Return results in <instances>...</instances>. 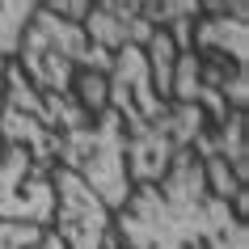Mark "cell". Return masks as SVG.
Segmentation results:
<instances>
[{"label": "cell", "instance_id": "cell-1", "mask_svg": "<svg viewBox=\"0 0 249 249\" xmlns=\"http://www.w3.org/2000/svg\"><path fill=\"white\" fill-rule=\"evenodd\" d=\"M110 224L123 249H249L245 220L207 190L190 148L173 157L160 182L135 186Z\"/></svg>", "mask_w": 249, "mask_h": 249}, {"label": "cell", "instance_id": "cell-13", "mask_svg": "<svg viewBox=\"0 0 249 249\" xmlns=\"http://www.w3.org/2000/svg\"><path fill=\"white\" fill-rule=\"evenodd\" d=\"M89 4H93V0H51V4H42V9H51L59 21H72V26H80V21L89 17Z\"/></svg>", "mask_w": 249, "mask_h": 249}, {"label": "cell", "instance_id": "cell-2", "mask_svg": "<svg viewBox=\"0 0 249 249\" xmlns=\"http://www.w3.org/2000/svg\"><path fill=\"white\" fill-rule=\"evenodd\" d=\"M110 89V110L123 123V144H127V178L131 186L160 182L173 157L198 140L207 127L203 110L195 106H173L160 102L148 76L144 51L140 47H123L114 51V68L106 76Z\"/></svg>", "mask_w": 249, "mask_h": 249}, {"label": "cell", "instance_id": "cell-6", "mask_svg": "<svg viewBox=\"0 0 249 249\" xmlns=\"http://www.w3.org/2000/svg\"><path fill=\"white\" fill-rule=\"evenodd\" d=\"M51 173L38 169L26 148L0 140V224L51 228V215H55Z\"/></svg>", "mask_w": 249, "mask_h": 249}, {"label": "cell", "instance_id": "cell-5", "mask_svg": "<svg viewBox=\"0 0 249 249\" xmlns=\"http://www.w3.org/2000/svg\"><path fill=\"white\" fill-rule=\"evenodd\" d=\"M0 140L4 144L26 148L30 160L38 169H59V135H55V118L38 93L30 89L21 68H4V85H0Z\"/></svg>", "mask_w": 249, "mask_h": 249}, {"label": "cell", "instance_id": "cell-10", "mask_svg": "<svg viewBox=\"0 0 249 249\" xmlns=\"http://www.w3.org/2000/svg\"><path fill=\"white\" fill-rule=\"evenodd\" d=\"M34 9L38 0H0V85H4V68L17 59V38L34 17Z\"/></svg>", "mask_w": 249, "mask_h": 249}, {"label": "cell", "instance_id": "cell-11", "mask_svg": "<svg viewBox=\"0 0 249 249\" xmlns=\"http://www.w3.org/2000/svg\"><path fill=\"white\" fill-rule=\"evenodd\" d=\"M72 97H76L89 114H102L110 106V89H106V76H93V72H76L72 80Z\"/></svg>", "mask_w": 249, "mask_h": 249}, {"label": "cell", "instance_id": "cell-12", "mask_svg": "<svg viewBox=\"0 0 249 249\" xmlns=\"http://www.w3.org/2000/svg\"><path fill=\"white\" fill-rule=\"evenodd\" d=\"M47 228H30V224H0V249H30L38 245Z\"/></svg>", "mask_w": 249, "mask_h": 249}, {"label": "cell", "instance_id": "cell-15", "mask_svg": "<svg viewBox=\"0 0 249 249\" xmlns=\"http://www.w3.org/2000/svg\"><path fill=\"white\" fill-rule=\"evenodd\" d=\"M106 249H123V245H118V236H110V245H106Z\"/></svg>", "mask_w": 249, "mask_h": 249}, {"label": "cell", "instance_id": "cell-14", "mask_svg": "<svg viewBox=\"0 0 249 249\" xmlns=\"http://www.w3.org/2000/svg\"><path fill=\"white\" fill-rule=\"evenodd\" d=\"M30 249H64V241H59V236L47 228V232H42V241H38V245H30Z\"/></svg>", "mask_w": 249, "mask_h": 249}, {"label": "cell", "instance_id": "cell-9", "mask_svg": "<svg viewBox=\"0 0 249 249\" xmlns=\"http://www.w3.org/2000/svg\"><path fill=\"white\" fill-rule=\"evenodd\" d=\"M211 152L232 169V178L241 186H249V144H245V114L232 110L224 118V127L211 131Z\"/></svg>", "mask_w": 249, "mask_h": 249}, {"label": "cell", "instance_id": "cell-8", "mask_svg": "<svg viewBox=\"0 0 249 249\" xmlns=\"http://www.w3.org/2000/svg\"><path fill=\"white\" fill-rule=\"evenodd\" d=\"M80 30L106 55L123 51V47H140L144 51V42L152 38V26L144 21L140 0H97V4H89V17L80 21Z\"/></svg>", "mask_w": 249, "mask_h": 249}, {"label": "cell", "instance_id": "cell-3", "mask_svg": "<svg viewBox=\"0 0 249 249\" xmlns=\"http://www.w3.org/2000/svg\"><path fill=\"white\" fill-rule=\"evenodd\" d=\"M59 135V169L76 173L102 207L114 215L131 198V178H127V144H123V123L106 106L102 114H89L85 106L68 93L59 102H47Z\"/></svg>", "mask_w": 249, "mask_h": 249}, {"label": "cell", "instance_id": "cell-7", "mask_svg": "<svg viewBox=\"0 0 249 249\" xmlns=\"http://www.w3.org/2000/svg\"><path fill=\"white\" fill-rule=\"evenodd\" d=\"M190 51L249 72V0H228V13H203L190 30Z\"/></svg>", "mask_w": 249, "mask_h": 249}, {"label": "cell", "instance_id": "cell-4", "mask_svg": "<svg viewBox=\"0 0 249 249\" xmlns=\"http://www.w3.org/2000/svg\"><path fill=\"white\" fill-rule=\"evenodd\" d=\"M17 68L30 80V89L42 102H59L72 93L76 72H93V76H110L114 55H106L102 47H93L85 38V30L72 21H59L51 9H34L26 21L21 38H17Z\"/></svg>", "mask_w": 249, "mask_h": 249}]
</instances>
